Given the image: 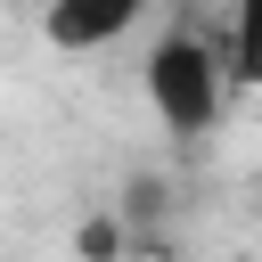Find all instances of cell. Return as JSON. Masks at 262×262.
I'll return each mask as SVG.
<instances>
[{
  "mask_svg": "<svg viewBox=\"0 0 262 262\" xmlns=\"http://www.w3.org/2000/svg\"><path fill=\"white\" fill-rule=\"evenodd\" d=\"M33 16L57 49H115L147 16V0H33Z\"/></svg>",
  "mask_w": 262,
  "mask_h": 262,
  "instance_id": "cell-2",
  "label": "cell"
},
{
  "mask_svg": "<svg viewBox=\"0 0 262 262\" xmlns=\"http://www.w3.org/2000/svg\"><path fill=\"white\" fill-rule=\"evenodd\" d=\"M139 90H147V106H156L164 131L205 139V131L221 123V106H229V49H221L213 33H196V25H172V33L147 41Z\"/></svg>",
  "mask_w": 262,
  "mask_h": 262,
  "instance_id": "cell-1",
  "label": "cell"
},
{
  "mask_svg": "<svg viewBox=\"0 0 262 262\" xmlns=\"http://www.w3.org/2000/svg\"><path fill=\"white\" fill-rule=\"evenodd\" d=\"M229 82L262 90V0H229Z\"/></svg>",
  "mask_w": 262,
  "mask_h": 262,
  "instance_id": "cell-3",
  "label": "cell"
}]
</instances>
